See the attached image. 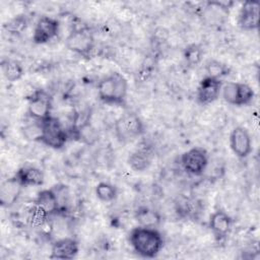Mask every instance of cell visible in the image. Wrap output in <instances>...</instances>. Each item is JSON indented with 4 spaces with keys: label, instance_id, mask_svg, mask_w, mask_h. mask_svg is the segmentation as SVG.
I'll return each mask as SVG.
<instances>
[{
    "label": "cell",
    "instance_id": "cell-1",
    "mask_svg": "<svg viewBox=\"0 0 260 260\" xmlns=\"http://www.w3.org/2000/svg\"><path fill=\"white\" fill-rule=\"evenodd\" d=\"M128 241L134 252L142 258H155L164 248L165 240L157 228L138 225L128 234Z\"/></svg>",
    "mask_w": 260,
    "mask_h": 260
},
{
    "label": "cell",
    "instance_id": "cell-2",
    "mask_svg": "<svg viewBox=\"0 0 260 260\" xmlns=\"http://www.w3.org/2000/svg\"><path fill=\"white\" fill-rule=\"evenodd\" d=\"M98 96L101 102L111 106H124L128 94V81L124 75L114 71L103 77L98 85Z\"/></svg>",
    "mask_w": 260,
    "mask_h": 260
},
{
    "label": "cell",
    "instance_id": "cell-3",
    "mask_svg": "<svg viewBox=\"0 0 260 260\" xmlns=\"http://www.w3.org/2000/svg\"><path fill=\"white\" fill-rule=\"evenodd\" d=\"M114 131L117 139L127 143L142 136L145 131L144 124L140 117L134 112H125L115 122Z\"/></svg>",
    "mask_w": 260,
    "mask_h": 260
},
{
    "label": "cell",
    "instance_id": "cell-4",
    "mask_svg": "<svg viewBox=\"0 0 260 260\" xmlns=\"http://www.w3.org/2000/svg\"><path fill=\"white\" fill-rule=\"evenodd\" d=\"M41 128L39 142L53 149H61L65 146L69 135L58 118L50 116L41 122Z\"/></svg>",
    "mask_w": 260,
    "mask_h": 260
},
{
    "label": "cell",
    "instance_id": "cell-5",
    "mask_svg": "<svg viewBox=\"0 0 260 260\" xmlns=\"http://www.w3.org/2000/svg\"><path fill=\"white\" fill-rule=\"evenodd\" d=\"M220 95L223 101L235 107L249 106L255 96L253 88L244 82H226L222 84Z\"/></svg>",
    "mask_w": 260,
    "mask_h": 260
},
{
    "label": "cell",
    "instance_id": "cell-6",
    "mask_svg": "<svg viewBox=\"0 0 260 260\" xmlns=\"http://www.w3.org/2000/svg\"><path fill=\"white\" fill-rule=\"evenodd\" d=\"M52 95L43 88L36 89L27 98V114L35 121L42 122L52 116Z\"/></svg>",
    "mask_w": 260,
    "mask_h": 260
},
{
    "label": "cell",
    "instance_id": "cell-7",
    "mask_svg": "<svg viewBox=\"0 0 260 260\" xmlns=\"http://www.w3.org/2000/svg\"><path fill=\"white\" fill-rule=\"evenodd\" d=\"M94 45L93 35L87 27L73 29L65 40V46L68 50L85 58L90 56Z\"/></svg>",
    "mask_w": 260,
    "mask_h": 260
},
{
    "label": "cell",
    "instance_id": "cell-8",
    "mask_svg": "<svg viewBox=\"0 0 260 260\" xmlns=\"http://www.w3.org/2000/svg\"><path fill=\"white\" fill-rule=\"evenodd\" d=\"M209 162L207 150L200 146H195L183 152L180 157V164L183 170L191 176H201Z\"/></svg>",
    "mask_w": 260,
    "mask_h": 260
},
{
    "label": "cell",
    "instance_id": "cell-9",
    "mask_svg": "<svg viewBox=\"0 0 260 260\" xmlns=\"http://www.w3.org/2000/svg\"><path fill=\"white\" fill-rule=\"evenodd\" d=\"M230 147L234 154L241 158H247L253 151V142L247 128L236 126L230 134Z\"/></svg>",
    "mask_w": 260,
    "mask_h": 260
},
{
    "label": "cell",
    "instance_id": "cell-10",
    "mask_svg": "<svg viewBox=\"0 0 260 260\" xmlns=\"http://www.w3.org/2000/svg\"><path fill=\"white\" fill-rule=\"evenodd\" d=\"M59 28L60 23L56 18L43 15L36 22L32 34V42L37 45L47 44L58 36Z\"/></svg>",
    "mask_w": 260,
    "mask_h": 260
},
{
    "label": "cell",
    "instance_id": "cell-11",
    "mask_svg": "<svg viewBox=\"0 0 260 260\" xmlns=\"http://www.w3.org/2000/svg\"><path fill=\"white\" fill-rule=\"evenodd\" d=\"M222 84L223 83L220 79H215L209 76L203 77L197 87V102L202 106H206L215 102L220 95Z\"/></svg>",
    "mask_w": 260,
    "mask_h": 260
},
{
    "label": "cell",
    "instance_id": "cell-12",
    "mask_svg": "<svg viewBox=\"0 0 260 260\" xmlns=\"http://www.w3.org/2000/svg\"><path fill=\"white\" fill-rule=\"evenodd\" d=\"M259 3L245 1L240 9L238 25L244 30H255L259 27Z\"/></svg>",
    "mask_w": 260,
    "mask_h": 260
},
{
    "label": "cell",
    "instance_id": "cell-13",
    "mask_svg": "<svg viewBox=\"0 0 260 260\" xmlns=\"http://www.w3.org/2000/svg\"><path fill=\"white\" fill-rule=\"evenodd\" d=\"M208 226L216 240H222L232 231L233 218L225 211L218 209L210 215Z\"/></svg>",
    "mask_w": 260,
    "mask_h": 260
},
{
    "label": "cell",
    "instance_id": "cell-14",
    "mask_svg": "<svg viewBox=\"0 0 260 260\" xmlns=\"http://www.w3.org/2000/svg\"><path fill=\"white\" fill-rule=\"evenodd\" d=\"M79 252V244L73 238H62L57 240L51 248L50 259L71 260L77 256Z\"/></svg>",
    "mask_w": 260,
    "mask_h": 260
},
{
    "label": "cell",
    "instance_id": "cell-15",
    "mask_svg": "<svg viewBox=\"0 0 260 260\" xmlns=\"http://www.w3.org/2000/svg\"><path fill=\"white\" fill-rule=\"evenodd\" d=\"M13 176L23 188L42 186L45 182L43 171L32 165H24L20 167Z\"/></svg>",
    "mask_w": 260,
    "mask_h": 260
},
{
    "label": "cell",
    "instance_id": "cell-16",
    "mask_svg": "<svg viewBox=\"0 0 260 260\" xmlns=\"http://www.w3.org/2000/svg\"><path fill=\"white\" fill-rule=\"evenodd\" d=\"M153 150L150 146L144 144L135 148L128 156L127 162L135 172H143L149 168L153 158Z\"/></svg>",
    "mask_w": 260,
    "mask_h": 260
},
{
    "label": "cell",
    "instance_id": "cell-17",
    "mask_svg": "<svg viewBox=\"0 0 260 260\" xmlns=\"http://www.w3.org/2000/svg\"><path fill=\"white\" fill-rule=\"evenodd\" d=\"M22 186L17 182L14 176L6 179L0 186V204L2 207H11L19 198Z\"/></svg>",
    "mask_w": 260,
    "mask_h": 260
},
{
    "label": "cell",
    "instance_id": "cell-18",
    "mask_svg": "<svg viewBox=\"0 0 260 260\" xmlns=\"http://www.w3.org/2000/svg\"><path fill=\"white\" fill-rule=\"evenodd\" d=\"M34 203L39 205L40 207H42L50 215L57 214V213L60 212L59 201H58L56 192H55L53 187L50 188V189L41 190L38 193L37 198H36Z\"/></svg>",
    "mask_w": 260,
    "mask_h": 260
},
{
    "label": "cell",
    "instance_id": "cell-19",
    "mask_svg": "<svg viewBox=\"0 0 260 260\" xmlns=\"http://www.w3.org/2000/svg\"><path fill=\"white\" fill-rule=\"evenodd\" d=\"M134 217L141 226L157 228L161 222L160 214L148 206H139L135 210Z\"/></svg>",
    "mask_w": 260,
    "mask_h": 260
},
{
    "label": "cell",
    "instance_id": "cell-20",
    "mask_svg": "<svg viewBox=\"0 0 260 260\" xmlns=\"http://www.w3.org/2000/svg\"><path fill=\"white\" fill-rule=\"evenodd\" d=\"M1 71L4 78L9 82H15L24 74V69L21 63L14 59H3L1 61Z\"/></svg>",
    "mask_w": 260,
    "mask_h": 260
},
{
    "label": "cell",
    "instance_id": "cell-21",
    "mask_svg": "<svg viewBox=\"0 0 260 260\" xmlns=\"http://www.w3.org/2000/svg\"><path fill=\"white\" fill-rule=\"evenodd\" d=\"M203 49L198 44L188 45L183 52V58L189 67H197L203 59Z\"/></svg>",
    "mask_w": 260,
    "mask_h": 260
},
{
    "label": "cell",
    "instance_id": "cell-22",
    "mask_svg": "<svg viewBox=\"0 0 260 260\" xmlns=\"http://www.w3.org/2000/svg\"><path fill=\"white\" fill-rule=\"evenodd\" d=\"M205 71L206 76L221 80L222 77H225L231 73V68L221 61L210 59L205 64Z\"/></svg>",
    "mask_w": 260,
    "mask_h": 260
},
{
    "label": "cell",
    "instance_id": "cell-23",
    "mask_svg": "<svg viewBox=\"0 0 260 260\" xmlns=\"http://www.w3.org/2000/svg\"><path fill=\"white\" fill-rule=\"evenodd\" d=\"M95 196L103 202H112L118 197V188L108 182H100L94 188Z\"/></svg>",
    "mask_w": 260,
    "mask_h": 260
},
{
    "label": "cell",
    "instance_id": "cell-24",
    "mask_svg": "<svg viewBox=\"0 0 260 260\" xmlns=\"http://www.w3.org/2000/svg\"><path fill=\"white\" fill-rule=\"evenodd\" d=\"M49 216L50 214L47 211L35 203L28 211V221L32 226L36 228L44 225L47 222Z\"/></svg>",
    "mask_w": 260,
    "mask_h": 260
},
{
    "label": "cell",
    "instance_id": "cell-25",
    "mask_svg": "<svg viewBox=\"0 0 260 260\" xmlns=\"http://www.w3.org/2000/svg\"><path fill=\"white\" fill-rule=\"evenodd\" d=\"M26 26H27V20L25 15H22V14L14 16L4 24V28L8 32L13 35L21 34L23 30H25Z\"/></svg>",
    "mask_w": 260,
    "mask_h": 260
}]
</instances>
